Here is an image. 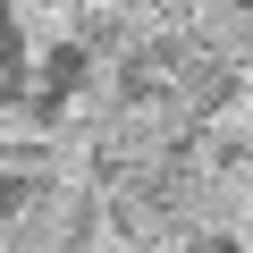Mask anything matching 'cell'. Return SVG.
I'll use <instances>...</instances> for the list:
<instances>
[{
    "label": "cell",
    "instance_id": "obj_1",
    "mask_svg": "<svg viewBox=\"0 0 253 253\" xmlns=\"http://www.w3.org/2000/svg\"><path fill=\"white\" fill-rule=\"evenodd\" d=\"M203 245H253V152H228L211 177H169V194H161Z\"/></svg>",
    "mask_w": 253,
    "mask_h": 253
},
{
    "label": "cell",
    "instance_id": "obj_2",
    "mask_svg": "<svg viewBox=\"0 0 253 253\" xmlns=\"http://www.w3.org/2000/svg\"><path fill=\"white\" fill-rule=\"evenodd\" d=\"M9 26L26 34V59L42 68L51 51H68V42H93V34H101V0H17Z\"/></svg>",
    "mask_w": 253,
    "mask_h": 253
},
{
    "label": "cell",
    "instance_id": "obj_3",
    "mask_svg": "<svg viewBox=\"0 0 253 253\" xmlns=\"http://www.w3.org/2000/svg\"><path fill=\"white\" fill-rule=\"evenodd\" d=\"M186 42L203 59H219L228 76L253 68V9H228V0H186Z\"/></svg>",
    "mask_w": 253,
    "mask_h": 253
},
{
    "label": "cell",
    "instance_id": "obj_4",
    "mask_svg": "<svg viewBox=\"0 0 253 253\" xmlns=\"http://www.w3.org/2000/svg\"><path fill=\"white\" fill-rule=\"evenodd\" d=\"M51 144V118L34 101H0V152H42Z\"/></svg>",
    "mask_w": 253,
    "mask_h": 253
},
{
    "label": "cell",
    "instance_id": "obj_5",
    "mask_svg": "<svg viewBox=\"0 0 253 253\" xmlns=\"http://www.w3.org/2000/svg\"><path fill=\"white\" fill-rule=\"evenodd\" d=\"M0 253H17V245H9V236H0Z\"/></svg>",
    "mask_w": 253,
    "mask_h": 253
},
{
    "label": "cell",
    "instance_id": "obj_6",
    "mask_svg": "<svg viewBox=\"0 0 253 253\" xmlns=\"http://www.w3.org/2000/svg\"><path fill=\"white\" fill-rule=\"evenodd\" d=\"M245 253H253V245H245Z\"/></svg>",
    "mask_w": 253,
    "mask_h": 253
}]
</instances>
